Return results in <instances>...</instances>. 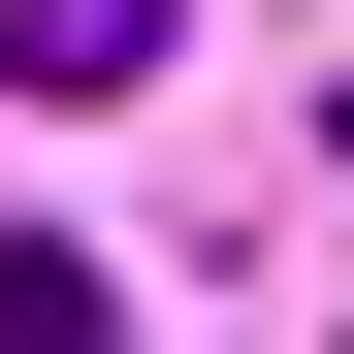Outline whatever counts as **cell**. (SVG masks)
Instances as JSON below:
<instances>
[{
    "label": "cell",
    "mask_w": 354,
    "mask_h": 354,
    "mask_svg": "<svg viewBox=\"0 0 354 354\" xmlns=\"http://www.w3.org/2000/svg\"><path fill=\"white\" fill-rule=\"evenodd\" d=\"M194 0H0V97H161Z\"/></svg>",
    "instance_id": "1"
}]
</instances>
